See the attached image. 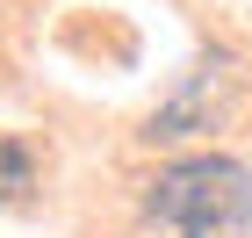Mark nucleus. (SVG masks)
<instances>
[{
  "label": "nucleus",
  "instance_id": "f257e3e1",
  "mask_svg": "<svg viewBox=\"0 0 252 238\" xmlns=\"http://www.w3.org/2000/svg\"><path fill=\"white\" fill-rule=\"evenodd\" d=\"M144 217L173 238H245L252 224V173L223 152L173 159L158 180H144Z\"/></svg>",
  "mask_w": 252,
  "mask_h": 238
},
{
  "label": "nucleus",
  "instance_id": "f03ea898",
  "mask_svg": "<svg viewBox=\"0 0 252 238\" xmlns=\"http://www.w3.org/2000/svg\"><path fill=\"white\" fill-rule=\"evenodd\" d=\"M231 79H238L231 58L194 65V79L166 101V108H158L152 123H144V130H137V137H144V144H180V137H194V130H209V123H216V101H223V87H231Z\"/></svg>",
  "mask_w": 252,
  "mask_h": 238
},
{
  "label": "nucleus",
  "instance_id": "7ed1b4c3",
  "mask_svg": "<svg viewBox=\"0 0 252 238\" xmlns=\"http://www.w3.org/2000/svg\"><path fill=\"white\" fill-rule=\"evenodd\" d=\"M29 188H36V152H29L22 137H0V209L22 202Z\"/></svg>",
  "mask_w": 252,
  "mask_h": 238
}]
</instances>
